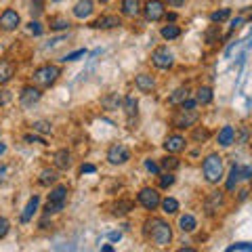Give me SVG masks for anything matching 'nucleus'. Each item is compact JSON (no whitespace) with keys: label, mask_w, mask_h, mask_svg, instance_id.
Returning a JSON list of instances; mask_svg holds the SVG:
<instances>
[{"label":"nucleus","mask_w":252,"mask_h":252,"mask_svg":"<svg viewBox=\"0 0 252 252\" xmlns=\"http://www.w3.org/2000/svg\"><path fill=\"white\" fill-rule=\"evenodd\" d=\"M15 76V65L6 59H0V86H4L6 82H11Z\"/></svg>","instance_id":"obj_18"},{"label":"nucleus","mask_w":252,"mask_h":252,"mask_svg":"<svg viewBox=\"0 0 252 252\" xmlns=\"http://www.w3.org/2000/svg\"><path fill=\"white\" fill-rule=\"evenodd\" d=\"M103 105H105L107 109H116L118 105H120V97H118V94H112V97L103 99Z\"/></svg>","instance_id":"obj_40"},{"label":"nucleus","mask_w":252,"mask_h":252,"mask_svg":"<svg viewBox=\"0 0 252 252\" xmlns=\"http://www.w3.org/2000/svg\"><path fill=\"white\" fill-rule=\"evenodd\" d=\"M122 26V19L118 17V15H103V17H99L97 21L91 23V28L94 30H112V28H120Z\"/></svg>","instance_id":"obj_13"},{"label":"nucleus","mask_w":252,"mask_h":252,"mask_svg":"<svg viewBox=\"0 0 252 252\" xmlns=\"http://www.w3.org/2000/svg\"><path fill=\"white\" fill-rule=\"evenodd\" d=\"M19 23H21L19 13H17V11H13V9H6L2 15H0V30H4V32L17 30V28H19Z\"/></svg>","instance_id":"obj_12"},{"label":"nucleus","mask_w":252,"mask_h":252,"mask_svg":"<svg viewBox=\"0 0 252 252\" xmlns=\"http://www.w3.org/2000/svg\"><path fill=\"white\" fill-rule=\"evenodd\" d=\"M9 227H11L9 219L0 217V240H2V238H6V233H9Z\"/></svg>","instance_id":"obj_41"},{"label":"nucleus","mask_w":252,"mask_h":252,"mask_svg":"<svg viewBox=\"0 0 252 252\" xmlns=\"http://www.w3.org/2000/svg\"><path fill=\"white\" fill-rule=\"evenodd\" d=\"M4 152H6V147H4V145H2V143H0V156H2V154H4Z\"/></svg>","instance_id":"obj_53"},{"label":"nucleus","mask_w":252,"mask_h":252,"mask_svg":"<svg viewBox=\"0 0 252 252\" xmlns=\"http://www.w3.org/2000/svg\"><path fill=\"white\" fill-rule=\"evenodd\" d=\"M231 17V9H220V11H215L210 15V21L212 23H223Z\"/></svg>","instance_id":"obj_31"},{"label":"nucleus","mask_w":252,"mask_h":252,"mask_svg":"<svg viewBox=\"0 0 252 252\" xmlns=\"http://www.w3.org/2000/svg\"><path fill=\"white\" fill-rule=\"evenodd\" d=\"M38 204H40V195H32L26 204V208L21 212V223H28V220L34 217V212L38 210Z\"/></svg>","instance_id":"obj_20"},{"label":"nucleus","mask_w":252,"mask_h":252,"mask_svg":"<svg viewBox=\"0 0 252 252\" xmlns=\"http://www.w3.org/2000/svg\"><path fill=\"white\" fill-rule=\"evenodd\" d=\"M242 23H244V19H242V17H238V19H233V21H231V30H235V28H240V26H242Z\"/></svg>","instance_id":"obj_50"},{"label":"nucleus","mask_w":252,"mask_h":252,"mask_svg":"<svg viewBox=\"0 0 252 252\" xmlns=\"http://www.w3.org/2000/svg\"><path fill=\"white\" fill-rule=\"evenodd\" d=\"M59 76H61V69L57 65L46 63V65H40L34 72V76H32V82H34L38 89H49V86H53L55 82L59 80Z\"/></svg>","instance_id":"obj_2"},{"label":"nucleus","mask_w":252,"mask_h":252,"mask_svg":"<svg viewBox=\"0 0 252 252\" xmlns=\"http://www.w3.org/2000/svg\"><path fill=\"white\" fill-rule=\"evenodd\" d=\"M135 84H137V89L141 93H149V91H154V86H156V80L149 74H139L135 78Z\"/></svg>","instance_id":"obj_21"},{"label":"nucleus","mask_w":252,"mask_h":252,"mask_svg":"<svg viewBox=\"0 0 252 252\" xmlns=\"http://www.w3.org/2000/svg\"><path fill=\"white\" fill-rule=\"evenodd\" d=\"M120 238H122V233H120V231H112V233H109V240H112V242H118Z\"/></svg>","instance_id":"obj_49"},{"label":"nucleus","mask_w":252,"mask_h":252,"mask_svg":"<svg viewBox=\"0 0 252 252\" xmlns=\"http://www.w3.org/2000/svg\"><path fill=\"white\" fill-rule=\"evenodd\" d=\"M6 177H9V170H6V166H2V164H0V185H2L4 181H6Z\"/></svg>","instance_id":"obj_48"},{"label":"nucleus","mask_w":252,"mask_h":252,"mask_svg":"<svg viewBox=\"0 0 252 252\" xmlns=\"http://www.w3.org/2000/svg\"><path fill=\"white\" fill-rule=\"evenodd\" d=\"M220 206H223V193H220V191L210 193L208 200H206V212H208V215H215Z\"/></svg>","instance_id":"obj_22"},{"label":"nucleus","mask_w":252,"mask_h":252,"mask_svg":"<svg viewBox=\"0 0 252 252\" xmlns=\"http://www.w3.org/2000/svg\"><path fill=\"white\" fill-rule=\"evenodd\" d=\"M32 126H34V130H36V132H42V135H49V132L53 130V128H51V124H49V122H44V120H38V122H34Z\"/></svg>","instance_id":"obj_37"},{"label":"nucleus","mask_w":252,"mask_h":252,"mask_svg":"<svg viewBox=\"0 0 252 252\" xmlns=\"http://www.w3.org/2000/svg\"><path fill=\"white\" fill-rule=\"evenodd\" d=\"M28 32H30L32 36H40V34H42V26L34 19V21H30V23H28Z\"/></svg>","instance_id":"obj_39"},{"label":"nucleus","mask_w":252,"mask_h":252,"mask_svg":"<svg viewBox=\"0 0 252 252\" xmlns=\"http://www.w3.org/2000/svg\"><path fill=\"white\" fill-rule=\"evenodd\" d=\"M162 210L166 212V215H177V210H179V202L175 198H164L162 200Z\"/></svg>","instance_id":"obj_30"},{"label":"nucleus","mask_w":252,"mask_h":252,"mask_svg":"<svg viewBox=\"0 0 252 252\" xmlns=\"http://www.w3.org/2000/svg\"><path fill=\"white\" fill-rule=\"evenodd\" d=\"M229 252H235V250H244V252H252V244H233V246L227 248Z\"/></svg>","instance_id":"obj_44"},{"label":"nucleus","mask_w":252,"mask_h":252,"mask_svg":"<svg viewBox=\"0 0 252 252\" xmlns=\"http://www.w3.org/2000/svg\"><path fill=\"white\" fill-rule=\"evenodd\" d=\"M145 168H147L149 172H154V175H160V166H158L154 160H145Z\"/></svg>","instance_id":"obj_45"},{"label":"nucleus","mask_w":252,"mask_h":252,"mask_svg":"<svg viewBox=\"0 0 252 252\" xmlns=\"http://www.w3.org/2000/svg\"><path fill=\"white\" fill-rule=\"evenodd\" d=\"M80 172H82V175H91V172H97V168H94L93 164H82V166H80Z\"/></svg>","instance_id":"obj_47"},{"label":"nucleus","mask_w":252,"mask_h":252,"mask_svg":"<svg viewBox=\"0 0 252 252\" xmlns=\"http://www.w3.org/2000/svg\"><path fill=\"white\" fill-rule=\"evenodd\" d=\"M40 97H42V93H40V89H38L36 84L23 86L21 93H19V101H21V105H26V107L38 103V101H40Z\"/></svg>","instance_id":"obj_11"},{"label":"nucleus","mask_w":252,"mask_h":252,"mask_svg":"<svg viewBox=\"0 0 252 252\" xmlns=\"http://www.w3.org/2000/svg\"><path fill=\"white\" fill-rule=\"evenodd\" d=\"M49 26H51V30H55V32H59V30H67L69 26H72V23H69L65 17H53L51 19V23H49Z\"/></svg>","instance_id":"obj_33"},{"label":"nucleus","mask_w":252,"mask_h":252,"mask_svg":"<svg viewBox=\"0 0 252 252\" xmlns=\"http://www.w3.org/2000/svg\"><path fill=\"white\" fill-rule=\"evenodd\" d=\"M137 107H139V101H137L135 94H126L124 97V112H126V116L128 118L137 116Z\"/></svg>","instance_id":"obj_25"},{"label":"nucleus","mask_w":252,"mask_h":252,"mask_svg":"<svg viewBox=\"0 0 252 252\" xmlns=\"http://www.w3.org/2000/svg\"><path fill=\"white\" fill-rule=\"evenodd\" d=\"M164 149H166L168 154H179L185 149V139L181 135H170L166 137V141H164Z\"/></svg>","instance_id":"obj_15"},{"label":"nucleus","mask_w":252,"mask_h":252,"mask_svg":"<svg viewBox=\"0 0 252 252\" xmlns=\"http://www.w3.org/2000/svg\"><path fill=\"white\" fill-rule=\"evenodd\" d=\"M175 185V177H172V172H164V175H160V187L162 189H168V187H172Z\"/></svg>","instance_id":"obj_36"},{"label":"nucleus","mask_w":252,"mask_h":252,"mask_svg":"<svg viewBox=\"0 0 252 252\" xmlns=\"http://www.w3.org/2000/svg\"><path fill=\"white\" fill-rule=\"evenodd\" d=\"M250 179H252V166H238L235 164L229 172V179H227V191H233L240 181H250Z\"/></svg>","instance_id":"obj_9"},{"label":"nucleus","mask_w":252,"mask_h":252,"mask_svg":"<svg viewBox=\"0 0 252 252\" xmlns=\"http://www.w3.org/2000/svg\"><path fill=\"white\" fill-rule=\"evenodd\" d=\"M11 101H13V93H11V91H6V89H0V107L9 105Z\"/></svg>","instance_id":"obj_38"},{"label":"nucleus","mask_w":252,"mask_h":252,"mask_svg":"<svg viewBox=\"0 0 252 252\" xmlns=\"http://www.w3.org/2000/svg\"><path fill=\"white\" fill-rule=\"evenodd\" d=\"M137 200H139V204L145 210H156L162 204V198H160V193H158V189H152V187H143V189H141L139 195H137Z\"/></svg>","instance_id":"obj_6"},{"label":"nucleus","mask_w":252,"mask_h":252,"mask_svg":"<svg viewBox=\"0 0 252 252\" xmlns=\"http://www.w3.org/2000/svg\"><path fill=\"white\" fill-rule=\"evenodd\" d=\"M202 172H204V179L208 181V183H219L220 179H223V158L219 154H210L206 156V160L202 164Z\"/></svg>","instance_id":"obj_3"},{"label":"nucleus","mask_w":252,"mask_h":252,"mask_svg":"<svg viewBox=\"0 0 252 252\" xmlns=\"http://www.w3.org/2000/svg\"><path fill=\"white\" fill-rule=\"evenodd\" d=\"M128 160H130V152L124 143H114L107 149V162L114 164V166H122V164H126Z\"/></svg>","instance_id":"obj_7"},{"label":"nucleus","mask_w":252,"mask_h":252,"mask_svg":"<svg viewBox=\"0 0 252 252\" xmlns=\"http://www.w3.org/2000/svg\"><path fill=\"white\" fill-rule=\"evenodd\" d=\"M55 168H59V170H67V168H72V154L67 152V149H59L57 154H55Z\"/></svg>","instance_id":"obj_17"},{"label":"nucleus","mask_w":252,"mask_h":252,"mask_svg":"<svg viewBox=\"0 0 252 252\" xmlns=\"http://www.w3.org/2000/svg\"><path fill=\"white\" fill-rule=\"evenodd\" d=\"M198 112L195 109H187V107H181L175 112V116H172V126L175 128H189V126H193L195 122H198Z\"/></svg>","instance_id":"obj_5"},{"label":"nucleus","mask_w":252,"mask_h":252,"mask_svg":"<svg viewBox=\"0 0 252 252\" xmlns=\"http://www.w3.org/2000/svg\"><path fill=\"white\" fill-rule=\"evenodd\" d=\"M65 200H67V187L65 185H57L49 193V202H46V215H53V212H61L65 208Z\"/></svg>","instance_id":"obj_4"},{"label":"nucleus","mask_w":252,"mask_h":252,"mask_svg":"<svg viewBox=\"0 0 252 252\" xmlns=\"http://www.w3.org/2000/svg\"><path fill=\"white\" fill-rule=\"evenodd\" d=\"M99 2H101V4H107V2H109V0H99Z\"/></svg>","instance_id":"obj_54"},{"label":"nucleus","mask_w":252,"mask_h":252,"mask_svg":"<svg viewBox=\"0 0 252 252\" xmlns=\"http://www.w3.org/2000/svg\"><path fill=\"white\" fill-rule=\"evenodd\" d=\"M217 141H219L220 147H229L233 141H235V130H233V126H223V128L219 130V135H217Z\"/></svg>","instance_id":"obj_19"},{"label":"nucleus","mask_w":252,"mask_h":252,"mask_svg":"<svg viewBox=\"0 0 252 252\" xmlns=\"http://www.w3.org/2000/svg\"><path fill=\"white\" fill-rule=\"evenodd\" d=\"M23 139H26V141H28V143H40V145H46V141H44L42 137H34V135H26V137H23Z\"/></svg>","instance_id":"obj_46"},{"label":"nucleus","mask_w":252,"mask_h":252,"mask_svg":"<svg viewBox=\"0 0 252 252\" xmlns=\"http://www.w3.org/2000/svg\"><path fill=\"white\" fill-rule=\"evenodd\" d=\"M195 99H198V103H202V105L212 103V89L210 86H200L198 93H195Z\"/></svg>","instance_id":"obj_28"},{"label":"nucleus","mask_w":252,"mask_h":252,"mask_svg":"<svg viewBox=\"0 0 252 252\" xmlns=\"http://www.w3.org/2000/svg\"><path fill=\"white\" fill-rule=\"evenodd\" d=\"M53 2H59V0H53Z\"/></svg>","instance_id":"obj_55"},{"label":"nucleus","mask_w":252,"mask_h":252,"mask_svg":"<svg viewBox=\"0 0 252 252\" xmlns=\"http://www.w3.org/2000/svg\"><path fill=\"white\" fill-rule=\"evenodd\" d=\"M166 2H168L170 6H181V4L185 2V0H166Z\"/></svg>","instance_id":"obj_51"},{"label":"nucleus","mask_w":252,"mask_h":252,"mask_svg":"<svg viewBox=\"0 0 252 252\" xmlns=\"http://www.w3.org/2000/svg\"><path fill=\"white\" fill-rule=\"evenodd\" d=\"M42 11H44V2L42 0H32V4H30V15L34 19H38L42 15Z\"/></svg>","instance_id":"obj_34"},{"label":"nucleus","mask_w":252,"mask_h":252,"mask_svg":"<svg viewBox=\"0 0 252 252\" xmlns=\"http://www.w3.org/2000/svg\"><path fill=\"white\" fill-rule=\"evenodd\" d=\"M208 139V130L206 128H195L193 130V141H206Z\"/></svg>","instance_id":"obj_43"},{"label":"nucleus","mask_w":252,"mask_h":252,"mask_svg":"<svg viewBox=\"0 0 252 252\" xmlns=\"http://www.w3.org/2000/svg\"><path fill=\"white\" fill-rule=\"evenodd\" d=\"M101 250H103V252H112L114 248H112V246H109V244H107V246H103V248H101Z\"/></svg>","instance_id":"obj_52"},{"label":"nucleus","mask_w":252,"mask_h":252,"mask_svg":"<svg viewBox=\"0 0 252 252\" xmlns=\"http://www.w3.org/2000/svg\"><path fill=\"white\" fill-rule=\"evenodd\" d=\"M145 235L156 244V246L164 248V246H168L170 240H172V229L164 219L152 217L149 220H145Z\"/></svg>","instance_id":"obj_1"},{"label":"nucleus","mask_w":252,"mask_h":252,"mask_svg":"<svg viewBox=\"0 0 252 252\" xmlns=\"http://www.w3.org/2000/svg\"><path fill=\"white\" fill-rule=\"evenodd\" d=\"M160 166H162L164 170L172 172V170H177V168L181 166V162L177 160L175 156H166V158H162V160H160Z\"/></svg>","instance_id":"obj_29"},{"label":"nucleus","mask_w":252,"mask_h":252,"mask_svg":"<svg viewBox=\"0 0 252 252\" xmlns=\"http://www.w3.org/2000/svg\"><path fill=\"white\" fill-rule=\"evenodd\" d=\"M130 210H132V202H130V200H122V202H118V204H116V210H114V215L122 217V215H128Z\"/></svg>","instance_id":"obj_32"},{"label":"nucleus","mask_w":252,"mask_h":252,"mask_svg":"<svg viewBox=\"0 0 252 252\" xmlns=\"http://www.w3.org/2000/svg\"><path fill=\"white\" fill-rule=\"evenodd\" d=\"M143 15L147 21H160L164 15H166V9H164L162 0H147L143 6Z\"/></svg>","instance_id":"obj_10"},{"label":"nucleus","mask_w":252,"mask_h":252,"mask_svg":"<svg viewBox=\"0 0 252 252\" xmlns=\"http://www.w3.org/2000/svg\"><path fill=\"white\" fill-rule=\"evenodd\" d=\"M160 36L164 38V40H175V38L181 36V28L175 26V23H170V26H164L160 30Z\"/></svg>","instance_id":"obj_26"},{"label":"nucleus","mask_w":252,"mask_h":252,"mask_svg":"<svg viewBox=\"0 0 252 252\" xmlns=\"http://www.w3.org/2000/svg\"><path fill=\"white\" fill-rule=\"evenodd\" d=\"M120 11H122L124 17H132V19H135L137 15L143 11V9H141V0H122Z\"/></svg>","instance_id":"obj_16"},{"label":"nucleus","mask_w":252,"mask_h":252,"mask_svg":"<svg viewBox=\"0 0 252 252\" xmlns=\"http://www.w3.org/2000/svg\"><path fill=\"white\" fill-rule=\"evenodd\" d=\"M57 170L55 168H44L42 172H40V177H38V183H40L42 187H51V185H55L57 183Z\"/></svg>","instance_id":"obj_23"},{"label":"nucleus","mask_w":252,"mask_h":252,"mask_svg":"<svg viewBox=\"0 0 252 252\" xmlns=\"http://www.w3.org/2000/svg\"><path fill=\"white\" fill-rule=\"evenodd\" d=\"M219 38H220L219 26H210V28L206 30V42H208V44H215V42H219Z\"/></svg>","instance_id":"obj_35"},{"label":"nucleus","mask_w":252,"mask_h":252,"mask_svg":"<svg viewBox=\"0 0 252 252\" xmlns=\"http://www.w3.org/2000/svg\"><path fill=\"white\" fill-rule=\"evenodd\" d=\"M94 11V4H93V0H78L76 6H74V17L76 19H86V17H91Z\"/></svg>","instance_id":"obj_14"},{"label":"nucleus","mask_w":252,"mask_h":252,"mask_svg":"<svg viewBox=\"0 0 252 252\" xmlns=\"http://www.w3.org/2000/svg\"><path fill=\"white\" fill-rule=\"evenodd\" d=\"M84 55H86V51H84V49H78V51H74V53L65 55V57H63V61H78L80 57H84Z\"/></svg>","instance_id":"obj_42"},{"label":"nucleus","mask_w":252,"mask_h":252,"mask_svg":"<svg viewBox=\"0 0 252 252\" xmlns=\"http://www.w3.org/2000/svg\"><path fill=\"white\" fill-rule=\"evenodd\" d=\"M152 63L158 69H170L175 65V57H172V53L166 49V46H158V49L152 53Z\"/></svg>","instance_id":"obj_8"},{"label":"nucleus","mask_w":252,"mask_h":252,"mask_svg":"<svg viewBox=\"0 0 252 252\" xmlns=\"http://www.w3.org/2000/svg\"><path fill=\"white\" fill-rule=\"evenodd\" d=\"M185 99H189V89H187V86H181V89H177L168 97V105H181Z\"/></svg>","instance_id":"obj_24"},{"label":"nucleus","mask_w":252,"mask_h":252,"mask_svg":"<svg viewBox=\"0 0 252 252\" xmlns=\"http://www.w3.org/2000/svg\"><path fill=\"white\" fill-rule=\"evenodd\" d=\"M179 227H181V231H187V233H191L195 227H198V220H195L191 215H183L179 219Z\"/></svg>","instance_id":"obj_27"}]
</instances>
